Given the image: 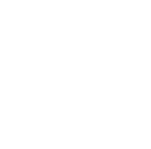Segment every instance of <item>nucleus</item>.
<instances>
[]
</instances>
